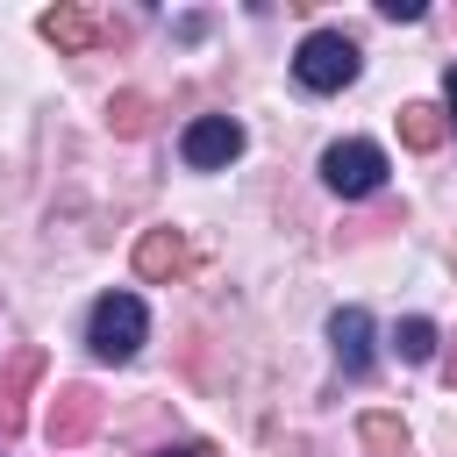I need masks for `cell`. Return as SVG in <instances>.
<instances>
[{
	"mask_svg": "<svg viewBox=\"0 0 457 457\" xmlns=\"http://www.w3.org/2000/svg\"><path fill=\"white\" fill-rule=\"evenodd\" d=\"M357 71H364V57H357V43H350L343 29H314V36H300V50H293V79H300L307 93H343Z\"/></svg>",
	"mask_w": 457,
	"mask_h": 457,
	"instance_id": "6da1fadb",
	"label": "cell"
},
{
	"mask_svg": "<svg viewBox=\"0 0 457 457\" xmlns=\"http://www.w3.org/2000/svg\"><path fill=\"white\" fill-rule=\"evenodd\" d=\"M143 328H150L143 300H136V293H107V300H93L86 343H93V357H100V364H129V357L143 350Z\"/></svg>",
	"mask_w": 457,
	"mask_h": 457,
	"instance_id": "7a4b0ae2",
	"label": "cell"
},
{
	"mask_svg": "<svg viewBox=\"0 0 457 457\" xmlns=\"http://www.w3.org/2000/svg\"><path fill=\"white\" fill-rule=\"evenodd\" d=\"M321 179H328V193L364 200V193H378V186H386V150H378V143H364V136L328 143V150H321Z\"/></svg>",
	"mask_w": 457,
	"mask_h": 457,
	"instance_id": "3957f363",
	"label": "cell"
},
{
	"mask_svg": "<svg viewBox=\"0 0 457 457\" xmlns=\"http://www.w3.org/2000/svg\"><path fill=\"white\" fill-rule=\"evenodd\" d=\"M179 157H186L193 171H221L228 157H243V121H236V114H200V121H186Z\"/></svg>",
	"mask_w": 457,
	"mask_h": 457,
	"instance_id": "277c9868",
	"label": "cell"
},
{
	"mask_svg": "<svg viewBox=\"0 0 457 457\" xmlns=\"http://www.w3.org/2000/svg\"><path fill=\"white\" fill-rule=\"evenodd\" d=\"M328 343H336V364H343L350 378L371 371V314H364V307H336V314H328Z\"/></svg>",
	"mask_w": 457,
	"mask_h": 457,
	"instance_id": "5b68a950",
	"label": "cell"
},
{
	"mask_svg": "<svg viewBox=\"0 0 457 457\" xmlns=\"http://www.w3.org/2000/svg\"><path fill=\"white\" fill-rule=\"evenodd\" d=\"M400 136H407L414 150H436V143H443V121H436V107H428V100H407V107H400Z\"/></svg>",
	"mask_w": 457,
	"mask_h": 457,
	"instance_id": "8992f818",
	"label": "cell"
},
{
	"mask_svg": "<svg viewBox=\"0 0 457 457\" xmlns=\"http://www.w3.org/2000/svg\"><path fill=\"white\" fill-rule=\"evenodd\" d=\"M136 264H143L150 278H164V271H179V264H186V250H179V236H171V228H157V236H143Z\"/></svg>",
	"mask_w": 457,
	"mask_h": 457,
	"instance_id": "52a82bcc",
	"label": "cell"
},
{
	"mask_svg": "<svg viewBox=\"0 0 457 457\" xmlns=\"http://www.w3.org/2000/svg\"><path fill=\"white\" fill-rule=\"evenodd\" d=\"M393 343H400V357H407V364H428V357H436V321H421V314H414V321H400V336H393Z\"/></svg>",
	"mask_w": 457,
	"mask_h": 457,
	"instance_id": "ba28073f",
	"label": "cell"
},
{
	"mask_svg": "<svg viewBox=\"0 0 457 457\" xmlns=\"http://www.w3.org/2000/svg\"><path fill=\"white\" fill-rule=\"evenodd\" d=\"M86 421H93V407H86V393H64V407L50 414V436H57V443H71V436H86Z\"/></svg>",
	"mask_w": 457,
	"mask_h": 457,
	"instance_id": "9c48e42d",
	"label": "cell"
},
{
	"mask_svg": "<svg viewBox=\"0 0 457 457\" xmlns=\"http://www.w3.org/2000/svg\"><path fill=\"white\" fill-rule=\"evenodd\" d=\"M43 36H50V43H86V36H93V21H86V14H71V7H57V14H43Z\"/></svg>",
	"mask_w": 457,
	"mask_h": 457,
	"instance_id": "30bf717a",
	"label": "cell"
},
{
	"mask_svg": "<svg viewBox=\"0 0 457 457\" xmlns=\"http://www.w3.org/2000/svg\"><path fill=\"white\" fill-rule=\"evenodd\" d=\"M386 21H421V0H378Z\"/></svg>",
	"mask_w": 457,
	"mask_h": 457,
	"instance_id": "8fae6325",
	"label": "cell"
},
{
	"mask_svg": "<svg viewBox=\"0 0 457 457\" xmlns=\"http://www.w3.org/2000/svg\"><path fill=\"white\" fill-rule=\"evenodd\" d=\"M443 93H450V129H457V64L443 71Z\"/></svg>",
	"mask_w": 457,
	"mask_h": 457,
	"instance_id": "7c38bea8",
	"label": "cell"
},
{
	"mask_svg": "<svg viewBox=\"0 0 457 457\" xmlns=\"http://www.w3.org/2000/svg\"><path fill=\"white\" fill-rule=\"evenodd\" d=\"M164 457H214V450H200V443H186V450H164Z\"/></svg>",
	"mask_w": 457,
	"mask_h": 457,
	"instance_id": "4fadbf2b",
	"label": "cell"
}]
</instances>
